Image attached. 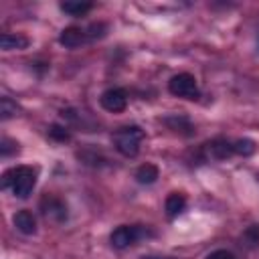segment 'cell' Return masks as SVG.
I'll return each instance as SVG.
<instances>
[{"instance_id": "6da1fadb", "label": "cell", "mask_w": 259, "mask_h": 259, "mask_svg": "<svg viewBox=\"0 0 259 259\" xmlns=\"http://www.w3.org/2000/svg\"><path fill=\"white\" fill-rule=\"evenodd\" d=\"M36 184V172L30 166H18V168H10L2 174V188H12L14 196L18 198H26L32 188Z\"/></svg>"}, {"instance_id": "7a4b0ae2", "label": "cell", "mask_w": 259, "mask_h": 259, "mask_svg": "<svg viewBox=\"0 0 259 259\" xmlns=\"http://www.w3.org/2000/svg\"><path fill=\"white\" fill-rule=\"evenodd\" d=\"M144 140V132L138 125H127L121 127L119 132H115L113 136V144L117 148V152L125 158H134L140 152V142Z\"/></svg>"}, {"instance_id": "3957f363", "label": "cell", "mask_w": 259, "mask_h": 259, "mask_svg": "<svg viewBox=\"0 0 259 259\" xmlns=\"http://www.w3.org/2000/svg\"><path fill=\"white\" fill-rule=\"evenodd\" d=\"M168 91L176 97H184V99H198L200 91L196 85L194 75L190 73H178L168 81Z\"/></svg>"}, {"instance_id": "277c9868", "label": "cell", "mask_w": 259, "mask_h": 259, "mask_svg": "<svg viewBox=\"0 0 259 259\" xmlns=\"http://www.w3.org/2000/svg\"><path fill=\"white\" fill-rule=\"evenodd\" d=\"M144 235H146V229L142 225H121L111 233L109 241L115 249H125L130 245H134L138 239H142Z\"/></svg>"}, {"instance_id": "5b68a950", "label": "cell", "mask_w": 259, "mask_h": 259, "mask_svg": "<svg viewBox=\"0 0 259 259\" xmlns=\"http://www.w3.org/2000/svg\"><path fill=\"white\" fill-rule=\"evenodd\" d=\"M99 103H101V107L105 111H111V113L123 111L125 105H127V93L121 87H111V89H107V91L101 93Z\"/></svg>"}, {"instance_id": "8992f818", "label": "cell", "mask_w": 259, "mask_h": 259, "mask_svg": "<svg viewBox=\"0 0 259 259\" xmlns=\"http://www.w3.org/2000/svg\"><path fill=\"white\" fill-rule=\"evenodd\" d=\"M40 212H42V217H47L51 221H57V223H61V221L67 219V206H65V202L59 200V198H55V196H42V200H40Z\"/></svg>"}, {"instance_id": "52a82bcc", "label": "cell", "mask_w": 259, "mask_h": 259, "mask_svg": "<svg viewBox=\"0 0 259 259\" xmlns=\"http://www.w3.org/2000/svg\"><path fill=\"white\" fill-rule=\"evenodd\" d=\"M85 38H87V32L85 30H81L77 26H67V28L61 30L59 42L65 45L67 49H77V47H81L85 42Z\"/></svg>"}, {"instance_id": "ba28073f", "label": "cell", "mask_w": 259, "mask_h": 259, "mask_svg": "<svg viewBox=\"0 0 259 259\" xmlns=\"http://www.w3.org/2000/svg\"><path fill=\"white\" fill-rule=\"evenodd\" d=\"M0 47L2 51H22L28 47V38L22 34H14V32H4L0 36Z\"/></svg>"}, {"instance_id": "9c48e42d", "label": "cell", "mask_w": 259, "mask_h": 259, "mask_svg": "<svg viewBox=\"0 0 259 259\" xmlns=\"http://www.w3.org/2000/svg\"><path fill=\"white\" fill-rule=\"evenodd\" d=\"M14 227L24 235H32L36 231V221L30 210H18L14 214Z\"/></svg>"}, {"instance_id": "30bf717a", "label": "cell", "mask_w": 259, "mask_h": 259, "mask_svg": "<svg viewBox=\"0 0 259 259\" xmlns=\"http://www.w3.org/2000/svg\"><path fill=\"white\" fill-rule=\"evenodd\" d=\"M184 206H186V196L182 192H170L168 198H166V204H164L166 214L170 219H174L176 214H180L184 210Z\"/></svg>"}, {"instance_id": "8fae6325", "label": "cell", "mask_w": 259, "mask_h": 259, "mask_svg": "<svg viewBox=\"0 0 259 259\" xmlns=\"http://www.w3.org/2000/svg\"><path fill=\"white\" fill-rule=\"evenodd\" d=\"M208 152L217 160H227V158H231L235 154L233 144H229L227 140H214V142H210L208 144Z\"/></svg>"}, {"instance_id": "7c38bea8", "label": "cell", "mask_w": 259, "mask_h": 259, "mask_svg": "<svg viewBox=\"0 0 259 259\" xmlns=\"http://www.w3.org/2000/svg\"><path fill=\"white\" fill-rule=\"evenodd\" d=\"M158 176H160V170H158V166H154V164H142V166L136 170V180H138L140 184H152V182L158 180Z\"/></svg>"}, {"instance_id": "4fadbf2b", "label": "cell", "mask_w": 259, "mask_h": 259, "mask_svg": "<svg viewBox=\"0 0 259 259\" xmlns=\"http://www.w3.org/2000/svg\"><path fill=\"white\" fill-rule=\"evenodd\" d=\"M164 123H166L170 130H174V132H182V130H186L188 136L192 134V125H190V121H188L184 115H170V117L164 119ZM182 134H184V132H182Z\"/></svg>"}, {"instance_id": "5bb4252c", "label": "cell", "mask_w": 259, "mask_h": 259, "mask_svg": "<svg viewBox=\"0 0 259 259\" xmlns=\"http://www.w3.org/2000/svg\"><path fill=\"white\" fill-rule=\"evenodd\" d=\"M61 10L71 16H83L91 10V2H61Z\"/></svg>"}, {"instance_id": "9a60e30c", "label": "cell", "mask_w": 259, "mask_h": 259, "mask_svg": "<svg viewBox=\"0 0 259 259\" xmlns=\"http://www.w3.org/2000/svg\"><path fill=\"white\" fill-rule=\"evenodd\" d=\"M233 150H235V154H239V156H251V154H255L257 146H255L253 140H249V138H241V140L233 142Z\"/></svg>"}, {"instance_id": "2e32d148", "label": "cell", "mask_w": 259, "mask_h": 259, "mask_svg": "<svg viewBox=\"0 0 259 259\" xmlns=\"http://www.w3.org/2000/svg\"><path fill=\"white\" fill-rule=\"evenodd\" d=\"M16 111H18L16 101H12L10 97H2L0 99V117L2 119H10L12 115H16Z\"/></svg>"}, {"instance_id": "e0dca14e", "label": "cell", "mask_w": 259, "mask_h": 259, "mask_svg": "<svg viewBox=\"0 0 259 259\" xmlns=\"http://www.w3.org/2000/svg\"><path fill=\"white\" fill-rule=\"evenodd\" d=\"M243 239H245V243H247L249 247L259 245V225H251V227H247L245 233H243Z\"/></svg>"}, {"instance_id": "ac0fdd59", "label": "cell", "mask_w": 259, "mask_h": 259, "mask_svg": "<svg viewBox=\"0 0 259 259\" xmlns=\"http://www.w3.org/2000/svg\"><path fill=\"white\" fill-rule=\"evenodd\" d=\"M49 136L53 138V140H57V142H67L69 138H71V134L67 132V127H63V125H51L49 127Z\"/></svg>"}, {"instance_id": "d6986e66", "label": "cell", "mask_w": 259, "mask_h": 259, "mask_svg": "<svg viewBox=\"0 0 259 259\" xmlns=\"http://www.w3.org/2000/svg\"><path fill=\"white\" fill-rule=\"evenodd\" d=\"M14 152H18V144L14 140H10V138H2L0 140V156L6 158L10 154H14Z\"/></svg>"}, {"instance_id": "ffe728a7", "label": "cell", "mask_w": 259, "mask_h": 259, "mask_svg": "<svg viewBox=\"0 0 259 259\" xmlns=\"http://www.w3.org/2000/svg\"><path fill=\"white\" fill-rule=\"evenodd\" d=\"M105 28H107V26H105V24H101V22H97V24H91V26L87 28V30H89V32H87V36H89V38H97V36H103V34H105Z\"/></svg>"}, {"instance_id": "44dd1931", "label": "cell", "mask_w": 259, "mask_h": 259, "mask_svg": "<svg viewBox=\"0 0 259 259\" xmlns=\"http://www.w3.org/2000/svg\"><path fill=\"white\" fill-rule=\"evenodd\" d=\"M206 259H237L231 251H227V249H217V251H212Z\"/></svg>"}, {"instance_id": "7402d4cb", "label": "cell", "mask_w": 259, "mask_h": 259, "mask_svg": "<svg viewBox=\"0 0 259 259\" xmlns=\"http://www.w3.org/2000/svg\"><path fill=\"white\" fill-rule=\"evenodd\" d=\"M142 259H172V257H160V255H144Z\"/></svg>"}]
</instances>
